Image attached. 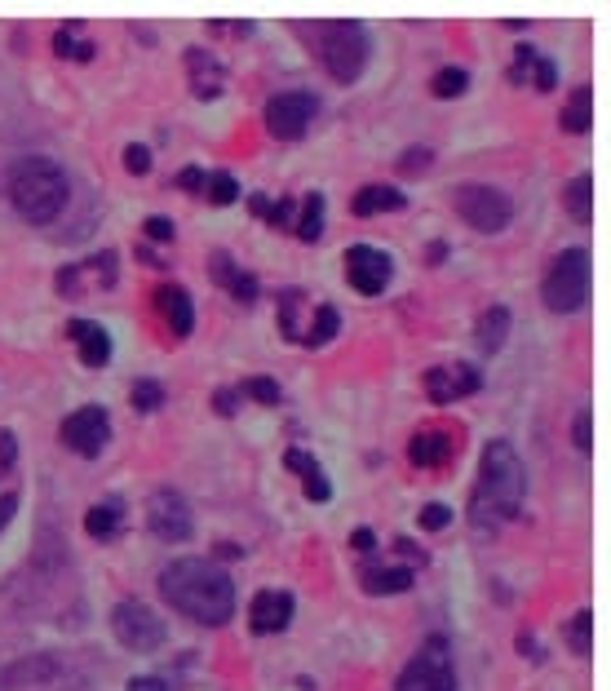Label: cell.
Wrapping results in <instances>:
<instances>
[{"label":"cell","mask_w":611,"mask_h":691,"mask_svg":"<svg viewBox=\"0 0 611 691\" xmlns=\"http://www.w3.org/2000/svg\"><path fill=\"white\" fill-rule=\"evenodd\" d=\"M67 337L76 342V355L85 368H107L111 364V333L93 319H71L67 324Z\"/></svg>","instance_id":"15"},{"label":"cell","mask_w":611,"mask_h":691,"mask_svg":"<svg viewBox=\"0 0 611 691\" xmlns=\"http://www.w3.org/2000/svg\"><path fill=\"white\" fill-rule=\"evenodd\" d=\"M120 514H124L120 501H98V505H89L85 532L93 536V541H111V536L120 532Z\"/></svg>","instance_id":"24"},{"label":"cell","mask_w":611,"mask_h":691,"mask_svg":"<svg viewBox=\"0 0 611 691\" xmlns=\"http://www.w3.org/2000/svg\"><path fill=\"white\" fill-rule=\"evenodd\" d=\"M465 89H470V71L465 67H443V71H434V80H430V94L434 98H461Z\"/></svg>","instance_id":"29"},{"label":"cell","mask_w":611,"mask_h":691,"mask_svg":"<svg viewBox=\"0 0 611 691\" xmlns=\"http://www.w3.org/2000/svg\"><path fill=\"white\" fill-rule=\"evenodd\" d=\"M209 271H213V280L226 288V293L235 297V302H253L257 293H262V288H257V275H248L244 266H235L231 262V253H209Z\"/></svg>","instance_id":"18"},{"label":"cell","mask_w":611,"mask_h":691,"mask_svg":"<svg viewBox=\"0 0 611 691\" xmlns=\"http://www.w3.org/2000/svg\"><path fill=\"white\" fill-rule=\"evenodd\" d=\"M519 652H523V656H536V660L545 656V652H541V643H536L532 634H519Z\"/></svg>","instance_id":"47"},{"label":"cell","mask_w":611,"mask_h":691,"mask_svg":"<svg viewBox=\"0 0 611 691\" xmlns=\"http://www.w3.org/2000/svg\"><path fill=\"white\" fill-rule=\"evenodd\" d=\"M421 386H426V399L430 404H457V399H470L474 390L483 386V373L474 364H448V368H430L426 377H421Z\"/></svg>","instance_id":"13"},{"label":"cell","mask_w":611,"mask_h":691,"mask_svg":"<svg viewBox=\"0 0 611 691\" xmlns=\"http://www.w3.org/2000/svg\"><path fill=\"white\" fill-rule=\"evenodd\" d=\"M572 443L581 452H589V412H576V421H572Z\"/></svg>","instance_id":"41"},{"label":"cell","mask_w":611,"mask_h":691,"mask_svg":"<svg viewBox=\"0 0 611 691\" xmlns=\"http://www.w3.org/2000/svg\"><path fill=\"white\" fill-rule=\"evenodd\" d=\"M293 231H297V240L302 244H315L319 235H324V195L319 191L302 195V218L293 222Z\"/></svg>","instance_id":"26"},{"label":"cell","mask_w":611,"mask_h":691,"mask_svg":"<svg viewBox=\"0 0 611 691\" xmlns=\"http://www.w3.org/2000/svg\"><path fill=\"white\" fill-rule=\"evenodd\" d=\"M430 160H434V151H430V147H408V151L399 156L395 169H399V173H426V169H430Z\"/></svg>","instance_id":"35"},{"label":"cell","mask_w":611,"mask_h":691,"mask_svg":"<svg viewBox=\"0 0 611 691\" xmlns=\"http://www.w3.org/2000/svg\"><path fill=\"white\" fill-rule=\"evenodd\" d=\"M359 581H364L368 594H403L412 590V581H417V572L412 567H390V563H364V572H359Z\"/></svg>","instance_id":"21"},{"label":"cell","mask_w":611,"mask_h":691,"mask_svg":"<svg viewBox=\"0 0 611 691\" xmlns=\"http://www.w3.org/2000/svg\"><path fill=\"white\" fill-rule=\"evenodd\" d=\"M124 691H169V687H164V678H129Z\"/></svg>","instance_id":"44"},{"label":"cell","mask_w":611,"mask_h":691,"mask_svg":"<svg viewBox=\"0 0 611 691\" xmlns=\"http://www.w3.org/2000/svg\"><path fill=\"white\" fill-rule=\"evenodd\" d=\"M111 634H116L120 647L147 656L169 638V629H164V621L142 603V598H124V603H116V612H111Z\"/></svg>","instance_id":"8"},{"label":"cell","mask_w":611,"mask_h":691,"mask_svg":"<svg viewBox=\"0 0 611 691\" xmlns=\"http://www.w3.org/2000/svg\"><path fill=\"white\" fill-rule=\"evenodd\" d=\"M124 169L138 173V178L142 173H151V151L142 147V142H129V147H124Z\"/></svg>","instance_id":"39"},{"label":"cell","mask_w":611,"mask_h":691,"mask_svg":"<svg viewBox=\"0 0 611 691\" xmlns=\"http://www.w3.org/2000/svg\"><path fill=\"white\" fill-rule=\"evenodd\" d=\"M54 54L58 58H76V63H89L98 49H93L89 40H80V23H67L62 32H54Z\"/></svg>","instance_id":"28"},{"label":"cell","mask_w":611,"mask_h":691,"mask_svg":"<svg viewBox=\"0 0 611 691\" xmlns=\"http://www.w3.org/2000/svg\"><path fill=\"white\" fill-rule=\"evenodd\" d=\"M390 275H395V262H390V253L372 249V244H355V249H346V280L355 293L364 297H377L386 293Z\"/></svg>","instance_id":"12"},{"label":"cell","mask_w":611,"mask_h":691,"mask_svg":"<svg viewBox=\"0 0 611 691\" xmlns=\"http://www.w3.org/2000/svg\"><path fill=\"white\" fill-rule=\"evenodd\" d=\"M315 116H319V98L310 89H288V94H275L266 102V129L279 142H297Z\"/></svg>","instance_id":"10"},{"label":"cell","mask_w":611,"mask_h":691,"mask_svg":"<svg viewBox=\"0 0 611 691\" xmlns=\"http://www.w3.org/2000/svg\"><path fill=\"white\" fill-rule=\"evenodd\" d=\"M155 306H160L164 324H169L173 337H191L195 328V306H191V293L182 284H160L155 288Z\"/></svg>","instance_id":"17"},{"label":"cell","mask_w":611,"mask_h":691,"mask_svg":"<svg viewBox=\"0 0 611 691\" xmlns=\"http://www.w3.org/2000/svg\"><path fill=\"white\" fill-rule=\"evenodd\" d=\"M350 545H355V550H359V554H372V545H377V536H372L368 528H359L355 536H350Z\"/></svg>","instance_id":"45"},{"label":"cell","mask_w":611,"mask_h":691,"mask_svg":"<svg viewBox=\"0 0 611 691\" xmlns=\"http://www.w3.org/2000/svg\"><path fill=\"white\" fill-rule=\"evenodd\" d=\"M217 408L231 417V412H235V390H217Z\"/></svg>","instance_id":"48"},{"label":"cell","mask_w":611,"mask_h":691,"mask_svg":"<svg viewBox=\"0 0 611 691\" xmlns=\"http://www.w3.org/2000/svg\"><path fill=\"white\" fill-rule=\"evenodd\" d=\"M510 80L514 85H532V89H554V63L545 54H536L532 45H519L514 49V67H510Z\"/></svg>","instance_id":"20"},{"label":"cell","mask_w":611,"mask_h":691,"mask_svg":"<svg viewBox=\"0 0 611 691\" xmlns=\"http://www.w3.org/2000/svg\"><path fill=\"white\" fill-rule=\"evenodd\" d=\"M297 302H302V288H284L279 293V333L288 342H302V333H297Z\"/></svg>","instance_id":"30"},{"label":"cell","mask_w":611,"mask_h":691,"mask_svg":"<svg viewBox=\"0 0 611 691\" xmlns=\"http://www.w3.org/2000/svg\"><path fill=\"white\" fill-rule=\"evenodd\" d=\"M505 337H510V311H505V306H488V311L479 315V324H474V342H479V350L496 355V350L505 346Z\"/></svg>","instance_id":"22"},{"label":"cell","mask_w":611,"mask_h":691,"mask_svg":"<svg viewBox=\"0 0 611 691\" xmlns=\"http://www.w3.org/2000/svg\"><path fill=\"white\" fill-rule=\"evenodd\" d=\"M589 111H594V89L581 85V89H572V98L563 102L558 125H563L567 133H589Z\"/></svg>","instance_id":"25"},{"label":"cell","mask_w":611,"mask_h":691,"mask_svg":"<svg viewBox=\"0 0 611 691\" xmlns=\"http://www.w3.org/2000/svg\"><path fill=\"white\" fill-rule=\"evenodd\" d=\"M58 435L76 457H98V452L107 448V439H111V417H107V408L102 404H85V408H76L67 421H62Z\"/></svg>","instance_id":"11"},{"label":"cell","mask_w":611,"mask_h":691,"mask_svg":"<svg viewBox=\"0 0 611 691\" xmlns=\"http://www.w3.org/2000/svg\"><path fill=\"white\" fill-rule=\"evenodd\" d=\"M541 297L550 311H581L589 302V253L585 249H563L550 262V271H545V284H541Z\"/></svg>","instance_id":"5"},{"label":"cell","mask_w":611,"mask_h":691,"mask_svg":"<svg viewBox=\"0 0 611 691\" xmlns=\"http://www.w3.org/2000/svg\"><path fill=\"white\" fill-rule=\"evenodd\" d=\"M14 510H18V492H5V497H0V528L9 523V514Z\"/></svg>","instance_id":"46"},{"label":"cell","mask_w":611,"mask_h":691,"mask_svg":"<svg viewBox=\"0 0 611 691\" xmlns=\"http://www.w3.org/2000/svg\"><path fill=\"white\" fill-rule=\"evenodd\" d=\"M452 457H457V439H452L448 430H417V435L408 439V461L417 470H439V466H448Z\"/></svg>","instance_id":"16"},{"label":"cell","mask_w":611,"mask_h":691,"mask_svg":"<svg viewBox=\"0 0 611 691\" xmlns=\"http://www.w3.org/2000/svg\"><path fill=\"white\" fill-rule=\"evenodd\" d=\"M142 235H147L151 244H173V235H178V226H173L169 218H147V222H142Z\"/></svg>","instance_id":"38"},{"label":"cell","mask_w":611,"mask_h":691,"mask_svg":"<svg viewBox=\"0 0 611 691\" xmlns=\"http://www.w3.org/2000/svg\"><path fill=\"white\" fill-rule=\"evenodd\" d=\"M240 395L257 399V404H279V381H271V377H244L240 381Z\"/></svg>","instance_id":"34"},{"label":"cell","mask_w":611,"mask_h":691,"mask_svg":"<svg viewBox=\"0 0 611 691\" xmlns=\"http://www.w3.org/2000/svg\"><path fill=\"white\" fill-rule=\"evenodd\" d=\"M337 328H341L337 306L319 302V306H315V319H310V328L302 333V346H328V342H333V337H337Z\"/></svg>","instance_id":"27"},{"label":"cell","mask_w":611,"mask_h":691,"mask_svg":"<svg viewBox=\"0 0 611 691\" xmlns=\"http://www.w3.org/2000/svg\"><path fill=\"white\" fill-rule=\"evenodd\" d=\"M160 594L186 621L217 629L235 616V581L209 559H173L160 567Z\"/></svg>","instance_id":"1"},{"label":"cell","mask_w":611,"mask_h":691,"mask_svg":"<svg viewBox=\"0 0 611 691\" xmlns=\"http://www.w3.org/2000/svg\"><path fill=\"white\" fill-rule=\"evenodd\" d=\"M395 691H457V665H452L448 638L443 634L426 638V647L403 665Z\"/></svg>","instance_id":"6"},{"label":"cell","mask_w":611,"mask_h":691,"mask_svg":"<svg viewBox=\"0 0 611 691\" xmlns=\"http://www.w3.org/2000/svg\"><path fill=\"white\" fill-rule=\"evenodd\" d=\"M293 213H297V204H293V200H266L262 218L271 222V226H293Z\"/></svg>","instance_id":"37"},{"label":"cell","mask_w":611,"mask_h":691,"mask_svg":"<svg viewBox=\"0 0 611 691\" xmlns=\"http://www.w3.org/2000/svg\"><path fill=\"white\" fill-rule=\"evenodd\" d=\"M297 603L288 590H262L253 594V603H248V625H253V634H284L288 621H293Z\"/></svg>","instance_id":"14"},{"label":"cell","mask_w":611,"mask_h":691,"mask_svg":"<svg viewBox=\"0 0 611 691\" xmlns=\"http://www.w3.org/2000/svg\"><path fill=\"white\" fill-rule=\"evenodd\" d=\"M9 200H14V209L23 213L27 222L49 226L54 218H62V209H67L71 182H67V173H62V164H54L49 156H27V160L14 164V173H9Z\"/></svg>","instance_id":"3"},{"label":"cell","mask_w":611,"mask_h":691,"mask_svg":"<svg viewBox=\"0 0 611 691\" xmlns=\"http://www.w3.org/2000/svg\"><path fill=\"white\" fill-rule=\"evenodd\" d=\"M448 523H452V510H448V505L434 501V505H426V510H421V528H426V532H443Z\"/></svg>","instance_id":"40"},{"label":"cell","mask_w":611,"mask_h":691,"mask_svg":"<svg viewBox=\"0 0 611 691\" xmlns=\"http://www.w3.org/2000/svg\"><path fill=\"white\" fill-rule=\"evenodd\" d=\"M589 629H594V616L589 612H576L572 621H567V647H572L576 656H589Z\"/></svg>","instance_id":"33"},{"label":"cell","mask_w":611,"mask_h":691,"mask_svg":"<svg viewBox=\"0 0 611 691\" xmlns=\"http://www.w3.org/2000/svg\"><path fill=\"white\" fill-rule=\"evenodd\" d=\"M284 466L297 470L302 479H315V474H319V461L310 457V452H302V448H288V452H284Z\"/></svg>","instance_id":"36"},{"label":"cell","mask_w":611,"mask_h":691,"mask_svg":"<svg viewBox=\"0 0 611 691\" xmlns=\"http://www.w3.org/2000/svg\"><path fill=\"white\" fill-rule=\"evenodd\" d=\"M457 213H461V222H470L474 231H483V235H496V231H505L514 218V204H510V195H505L501 187H492V182H465V187H457Z\"/></svg>","instance_id":"7"},{"label":"cell","mask_w":611,"mask_h":691,"mask_svg":"<svg viewBox=\"0 0 611 691\" xmlns=\"http://www.w3.org/2000/svg\"><path fill=\"white\" fill-rule=\"evenodd\" d=\"M14 466V435L9 430H0V470Z\"/></svg>","instance_id":"43"},{"label":"cell","mask_w":611,"mask_h":691,"mask_svg":"<svg viewBox=\"0 0 611 691\" xmlns=\"http://www.w3.org/2000/svg\"><path fill=\"white\" fill-rule=\"evenodd\" d=\"M527 497V470L514 452L510 439H492L483 448L479 461V483H474V497H470V519L479 532H496L501 523L519 519Z\"/></svg>","instance_id":"2"},{"label":"cell","mask_w":611,"mask_h":691,"mask_svg":"<svg viewBox=\"0 0 611 691\" xmlns=\"http://www.w3.org/2000/svg\"><path fill=\"white\" fill-rule=\"evenodd\" d=\"M204 195H209L217 209H226V204L240 200V187H235L231 173H209V178H204Z\"/></svg>","instance_id":"32"},{"label":"cell","mask_w":611,"mask_h":691,"mask_svg":"<svg viewBox=\"0 0 611 691\" xmlns=\"http://www.w3.org/2000/svg\"><path fill=\"white\" fill-rule=\"evenodd\" d=\"M372 40L359 23H328L319 27V63L337 85H355L368 67Z\"/></svg>","instance_id":"4"},{"label":"cell","mask_w":611,"mask_h":691,"mask_svg":"<svg viewBox=\"0 0 611 691\" xmlns=\"http://www.w3.org/2000/svg\"><path fill=\"white\" fill-rule=\"evenodd\" d=\"M563 204L576 222L589 226V218H594V178H589V173H576V178L563 187Z\"/></svg>","instance_id":"23"},{"label":"cell","mask_w":611,"mask_h":691,"mask_svg":"<svg viewBox=\"0 0 611 691\" xmlns=\"http://www.w3.org/2000/svg\"><path fill=\"white\" fill-rule=\"evenodd\" d=\"M129 404L138 408V412H155L164 404V386L155 377H138V386L129 390Z\"/></svg>","instance_id":"31"},{"label":"cell","mask_w":611,"mask_h":691,"mask_svg":"<svg viewBox=\"0 0 611 691\" xmlns=\"http://www.w3.org/2000/svg\"><path fill=\"white\" fill-rule=\"evenodd\" d=\"M147 528H151V536H160V541H169V545L191 541V532H195L191 501H186L178 488L151 492V501H147Z\"/></svg>","instance_id":"9"},{"label":"cell","mask_w":611,"mask_h":691,"mask_svg":"<svg viewBox=\"0 0 611 691\" xmlns=\"http://www.w3.org/2000/svg\"><path fill=\"white\" fill-rule=\"evenodd\" d=\"M204 178H209L204 169H182V173H178V187H182V191H204Z\"/></svg>","instance_id":"42"},{"label":"cell","mask_w":611,"mask_h":691,"mask_svg":"<svg viewBox=\"0 0 611 691\" xmlns=\"http://www.w3.org/2000/svg\"><path fill=\"white\" fill-rule=\"evenodd\" d=\"M403 204H408V195H403L399 187L368 182V187L355 191V200H350V213H355V218H377V213H399Z\"/></svg>","instance_id":"19"}]
</instances>
